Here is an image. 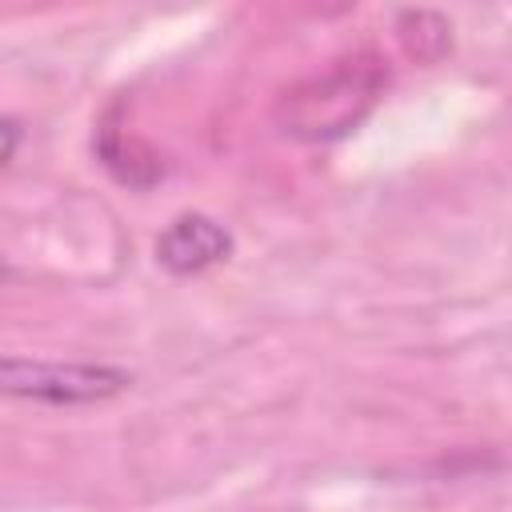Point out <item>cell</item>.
Here are the masks:
<instances>
[{
  "label": "cell",
  "mask_w": 512,
  "mask_h": 512,
  "mask_svg": "<svg viewBox=\"0 0 512 512\" xmlns=\"http://www.w3.org/2000/svg\"><path fill=\"white\" fill-rule=\"evenodd\" d=\"M232 252V232L204 216V212H184L176 216L160 240H156V260L172 272V276H192V272H204L212 264H220L224 256Z\"/></svg>",
  "instance_id": "obj_3"
},
{
  "label": "cell",
  "mask_w": 512,
  "mask_h": 512,
  "mask_svg": "<svg viewBox=\"0 0 512 512\" xmlns=\"http://www.w3.org/2000/svg\"><path fill=\"white\" fill-rule=\"evenodd\" d=\"M384 88V72L372 60H352L292 88L280 100V124L300 140H336L352 132Z\"/></svg>",
  "instance_id": "obj_1"
},
{
  "label": "cell",
  "mask_w": 512,
  "mask_h": 512,
  "mask_svg": "<svg viewBox=\"0 0 512 512\" xmlns=\"http://www.w3.org/2000/svg\"><path fill=\"white\" fill-rule=\"evenodd\" d=\"M16 144H20V124L12 116H0V168L12 160Z\"/></svg>",
  "instance_id": "obj_4"
},
{
  "label": "cell",
  "mask_w": 512,
  "mask_h": 512,
  "mask_svg": "<svg viewBox=\"0 0 512 512\" xmlns=\"http://www.w3.org/2000/svg\"><path fill=\"white\" fill-rule=\"evenodd\" d=\"M132 384V372L112 364L80 360H36V356H0V396L40 400V404H100L120 396Z\"/></svg>",
  "instance_id": "obj_2"
}]
</instances>
